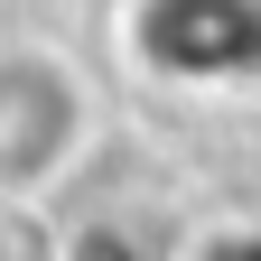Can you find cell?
I'll return each instance as SVG.
<instances>
[{
	"label": "cell",
	"mask_w": 261,
	"mask_h": 261,
	"mask_svg": "<svg viewBox=\"0 0 261 261\" xmlns=\"http://www.w3.org/2000/svg\"><path fill=\"white\" fill-rule=\"evenodd\" d=\"M93 121H103V103H93L84 65L38 47V38H10L0 47V205L56 196L84 168Z\"/></svg>",
	"instance_id": "1"
},
{
	"label": "cell",
	"mask_w": 261,
	"mask_h": 261,
	"mask_svg": "<svg viewBox=\"0 0 261 261\" xmlns=\"http://www.w3.org/2000/svg\"><path fill=\"white\" fill-rule=\"evenodd\" d=\"M56 261H149V252L130 243V224H112V215H84L75 233L56 243Z\"/></svg>",
	"instance_id": "2"
}]
</instances>
